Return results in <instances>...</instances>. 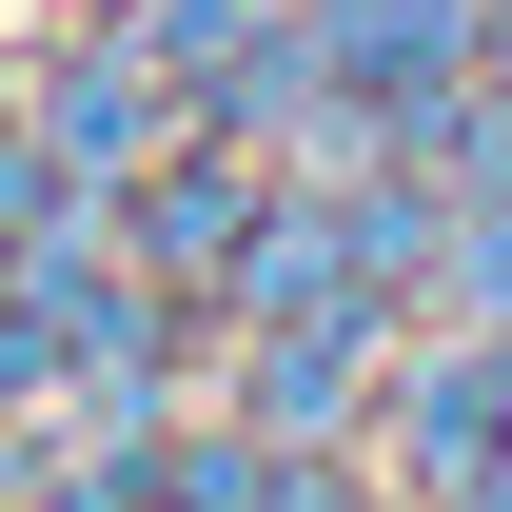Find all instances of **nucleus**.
Wrapping results in <instances>:
<instances>
[{
    "mask_svg": "<svg viewBox=\"0 0 512 512\" xmlns=\"http://www.w3.org/2000/svg\"><path fill=\"white\" fill-rule=\"evenodd\" d=\"M473 512H512V473H493V493H473Z\"/></svg>",
    "mask_w": 512,
    "mask_h": 512,
    "instance_id": "obj_1",
    "label": "nucleus"
}]
</instances>
